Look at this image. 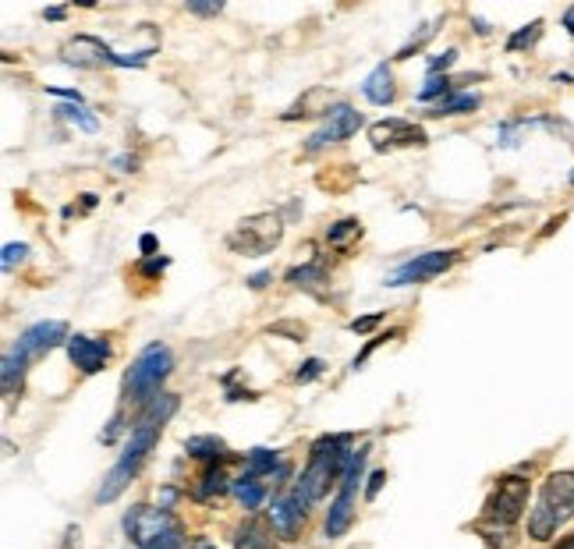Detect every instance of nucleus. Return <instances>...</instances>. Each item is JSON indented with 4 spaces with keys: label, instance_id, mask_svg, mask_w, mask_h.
<instances>
[{
    "label": "nucleus",
    "instance_id": "42",
    "mask_svg": "<svg viewBox=\"0 0 574 549\" xmlns=\"http://www.w3.org/2000/svg\"><path fill=\"white\" fill-rule=\"evenodd\" d=\"M167 266V260H150L146 266H142V270H146V273H160V270H164Z\"/></svg>",
    "mask_w": 574,
    "mask_h": 549
},
{
    "label": "nucleus",
    "instance_id": "4",
    "mask_svg": "<svg viewBox=\"0 0 574 549\" xmlns=\"http://www.w3.org/2000/svg\"><path fill=\"white\" fill-rule=\"evenodd\" d=\"M160 444V426H150V423H135L132 426V436H129V444H124L121 457H117V465L106 471V479L96 492V504H114L124 489H129V482L139 475V468L146 465V457L150 450Z\"/></svg>",
    "mask_w": 574,
    "mask_h": 549
},
{
    "label": "nucleus",
    "instance_id": "9",
    "mask_svg": "<svg viewBox=\"0 0 574 549\" xmlns=\"http://www.w3.org/2000/svg\"><path fill=\"white\" fill-rule=\"evenodd\" d=\"M61 340H68V323H61V319H43V323H32L29 329H22L11 352L29 365L35 358H43L47 352H53V347H58Z\"/></svg>",
    "mask_w": 574,
    "mask_h": 549
},
{
    "label": "nucleus",
    "instance_id": "16",
    "mask_svg": "<svg viewBox=\"0 0 574 549\" xmlns=\"http://www.w3.org/2000/svg\"><path fill=\"white\" fill-rule=\"evenodd\" d=\"M334 106H337V103H334V96H330V89L312 85L309 93H305L291 110H287L284 121H298V118H327Z\"/></svg>",
    "mask_w": 574,
    "mask_h": 549
},
{
    "label": "nucleus",
    "instance_id": "37",
    "mask_svg": "<svg viewBox=\"0 0 574 549\" xmlns=\"http://www.w3.org/2000/svg\"><path fill=\"white\" fill-rule=\"evenodd\" d=\"M433 32H437L433 26H422V32L416 35V40H411V43H408V47H404V50L398 53V61H404V58H408V53H411V50H419V47H422V43L429 40V35H433Z\"/></svg>",
    "mask_w": 574,
    "mask_h": 549
},
{
    "label": "nucleus",
    "instance_id": "3",
    "mask_svg": "<svg viewBox=\"0 0 574 549\" xmlns=\"http://www.w3.org/2000/svg\"><path fill=\"white\" fill-rule=\"evenodd\" d=\"M124 532L139 549H188L185 528L167 507H132L124 515Z\"/></svg>",
    "mask_w": 574,
    "mask_h": 549
},
{
    "label": "nucleus",
    "instance_id": "41",
    "mask_svg": "<svg viewBox=\"0 0 574 549\" xmlns=\"http://www.w3.org/2000/svg\"><path fill=\"white\" fill-rule=\"evenodd\" d=\"M192 549H217V546H213L206 536H195V539H192Z\"/></svg>",
    "mask_w": 574,
    "mask_h": 549
},
{
    "label": "nucleus",
    "instance_id": "43",
    "mask_svg": "<svg viewBox=\"0 0 574 549\" xmlns=\"http://www.w3.org/2000/svg\"><path fill=\"white\" fill-rule=\"evenodd\" d=\"M564 29H567V32L574 35V4H571V8L564 11Z\"/></svg>",
    "mask_w": 574,
    "mask_h": 549
},
{
    "label": "nucleus",
    "instance_id": "11",
    "mask_svg": "<svg viewBox=\"0 0 574 549\" xmlns=\"http://www.w3.org/2000/svg\"><path fill=\"white\" fill-rule=\"evenodd\" d=\"M369 142L376 153L383 150H401V145H426L429 135L416 121H404V118H387V121H376L369 128Z\"/></svg>",
    "mask_w": 574,
    "mask_h": 549
},
{
    "label": "nucleus",
    "instance_id": "39",
    "mask_svg": "<svg viewBox=\"0 0 574 549\" xmlns=\"http://www.w3.org/2000/svg\"><path fill=\"white\" fill-rule=\"evenodd\" d=\"M270 281H274V273H270V270H263V273H253V277H248L245 284L253 287V291H263L266 284H270Z\"/></svg>",
    "mask_w": 574,
    "mask_h": 549
},
{
    "label": "nucleus",
    "instance_id": "30",
    "mask_svg": "<svg viewBox=\"0 0 574 549\" xmlns=\"http://www.w3.org/2000/svg\"><path fill=\"white\" fill-rule=\"evenodd\" d=\"M540 35H543V22H540V18H535L532 26H525L522 32H514V35H511V40H508V50H525V47H532L535 40H540Z\"/></svg>",
    "mask_w": 574,
    "mask_h": 549
},
{
    "label": "nucleus",
    "instance_id": "22",
    "mask_svg": "<svg viewBox=\"0 0 574 549\" xmlns=\"http://www.w3.org/2000/svg\"><path fill=\"white\" fill-rule=\"evenodd\" d=\"M230 489H235V497L245 504V510H256V507L266 500V482L256 479V475H238L235 486H230Z\"/></svg>",
    "mask_w": 574,
    "mask_h": 549
},
{
    "label": "nucleus",
    "instance_id": "23",
    "mask_svg": "<svg viewBox=\"0 0 574 549\" xmlns=\"http://www.w3.org/2000/svg\"><path fill=\"white\" fill-rule=\"evenodd\" d=\"M177 411V397L174 394H160V397H153L146 408H142V415H139V423H150V426H160L164 429V423L167 418Z\"/></svg>",
    "mask_w": 574,
    "mask_h": 549
},
{
    "label": "nucleus",
    "instance_id": "15",
    "mask_svg": "<svg viewBox=\"0 0 574 549\" xmlns=\"http://www.w3.org/2000/svg\"><path fill=\"white\" fill-rule=\"evenodd\" d=\"M270 525H274V532H277L284 542H295V539L301 536L305 515L291 504V497H287V492H280V497L270 504Z\"/></svg>",
    "mask_w": 574,
    "mask_h": 549
},
{
    "label": "nucleus",
    "instance_id": "33",
    "mask_svg": "<svg viewBox=\"0 0 574 549\" xmlns=\"http://www.w3.org/2000/svg\"><path fill=\"white\" fill-rule=\"evenodd\" d=\"M270 334H274V337H295V340H305V326H301V323H274Z\"/></svg>",
    "mask_w": 574,
    "mask_h": 549
},
{
    "label": "nucleus",
    "instance_id": "47",
    "mask_svg": "<svg viewBox=\"0 0 574 549\" xmlns=\"http://www.w3.org/2000/svg\"><path fill=\"white\" fill-rule=\"evenodd\" d=\"M571 181H574V174H571Z\"/></svg>",
    "mask_w": 574,
    "mask_h": 549
},
{
    "label": "nucleus",
    "instance_id": "29",
    "mask_svg": "<svg viewBox=\"0 0 574 549\" xmlns=\"http://www.w3.org/2000/svg\"><path fill=\"white\" fill-rule=\"evenodd\" d=\"M451 89H454V85H451V79H447V75H429L426 85H422V93H419V100H422V103L437 100V96L443 100V96H451Z\"/></svg>",
    "mask_w": 574,
    "mask_h": 549
},
{
    "label": "nucleus",
    "instance_id": "40",
    "mask_svg": "<svg viewBox=\"0 0 574 549\" xmlns=\"http://www.w3.org/2000/svg\"><path fill=\"white\" fill-rule=\"evenodd\" d=\"M383 482H387V471H372V475H369V489H366V497L372 500L376 492H380V486H383Z\"/></svg>",
    "mask_w": 574,
    "mask_h": 549
},
{
    "label": "nucleus",
    "instance_id": "10",
    "mask_svg": "<svg viewBox=\"0 0 574 549\" xmlns=\"http://www.w3.org/2000/svg\"><path fill=\"white\" fill-rule=\"evenodd\" d=\"M458 260V252H426V255H416V260L401 263L398 270L390 273L387 284L390 287H404V284H422V281H433L440 277L443 270H451Z\"/></svg>",
    "mask_w": 574,
    "mask_h": 549
},
{
    "label": "nucleus",
    "instance_id": "27",
    "mask_svg": "<svg viewBox=\"0 0 574 549\" xmlns=\"http://www.w3.org/2000/svg\"><path fill=\"white\" fill-rule=\"evenodd\" d=\"M58 114H61V118H68L71 124H79L82 132H96V128H100V121L93 118V110H85L82 103H68V106H61V110H58Z\"/></svg>",
    "mask_w": 574,
    "mask_h": 549
},
{
    "label": "nucleus",
    "instance_id": "17",
    "mask_svg": "<svg viewBox=\"0 0 574 549\" xmlns=\"http://www.w3.org/2000/svg\"><path fill=\"white\" fill-rule=\"evenodd\" d=\"M227 461H230V457H224V461H213V465L199 475V482H195V489H192V497H195V500L224 497V492H227L230 486H235V482L227 479V468H224Z\"/></svg>",
    "mask_w": 574,
    "mask_h": 549
},
{
    "label": "nucleus",
    "instance_id": "46",
    "mask_svg": "<svg viewBox=\"0 0 574 549\" xmlns=\"http://www.w3.org/2000/svg\"><path fill=\"white\" fill-rule=\"evenodd\" d=\"M557 549H574V536H567V539H564V542H561Z\"/></svg>",
    "mask_w": 574,
    "mask_h": 549
},
{
    "label": "nucleus",
    "instance_id": "26",
    "mask_svg": "<svg viewBox=\"0 0 574 549\" xmlns=\"http://www.w3.org/2000/svg\"><path fill=\"white\" fill-rule=\"evenodd\" d=\"M22 373H25V362L18 358L14 352L4 355V373H0V379H4V394L11 397L18 387H22Z\"/></svg>",
    "mask_w": 574,
    "mask_h": 549
},
{
    "label": "nucleus",
    "instance_id": "31",
    "mask_svg": "<svg viewBox=\"0 0 574 549\" xmlns=\"http://www.w3.org/2000/svg\"><path fill=\"white\" fill-rule=\"evenodd\" d=\"M156 50H139V53H114L111 64H121V68H142Z\"/></svg>",
    "mask_w": 574,
    "mask_h": 549
},
{
    "label": "nucleus",
    "instance_id": "32",
    "mask_svg": "<svg viewBox=\"0 0 574 549\" xmlns=\"http://www.w3.org/2000/svg\"><path fill=\"white\" fill-rule=\"evenodd\" d=\"M316 376H322V362H319V358H309V362H301V365H298L295 383H312Z\"/></svg>",
    "mask_w": 574,
    "mask_h": 549
},
{
    "label": "nucleus",
    "instance_id": "5",
    "mask_svg": "<svg viewBox=\"0 0 574 549\" xmlns=\"http://www.w3.org/2000/svg\"><path fill=\"white\" fill-rule=\"evenodd\" d=\"M174 369V355L164 344L142 347L139 358L132 362L129 376H124V397L135 400V405L146 408L153 397H160V383H164Z\"/></svg>",
    "mask_w": 574,
    "mask_h": 549
},
{
    "label": "nucleus",
    "instance_id": "28",
    "mask_svg": "<svg viewBox=\"0 0 574 549\" xmlns=\"http://www.w3.org/2000/svg\"><path fill=\"white\" fill-rule=\"evenodd\" d=\"M362 234V224H358V220H340V224H334L330 231H327V242L334 245V248H345L351 237H358Z\"/></svg>",
    "mask_w": 574,
    "mask_h": 549
},
{
    "label": "nucleus",
    "instance_id": "6",
    "mask_svg": "<svg viewBox=\"0 0 574 549\" xmlns=\"http://www.w3.org/2000/svg\"><path fill=\"white\" fill-rule=\"evenodd\" d=\"M284 237V220L277 213H256L245 216L242 224L227 234V245L238 255H266L280 245Z\"/></svg>",
    "mask_w": 574,
    "mask_h": 549
},
{
    "label": "nucleus",
    "instance_id": "25",
    "mask_svg": "<svg viewBox=\"0 0 574 549\" xmlns=\"http://www.w3.org/2000/svg\"><path fill=\"white\" fill-rule=\"evenodd\" d=\"M280 471V454L277 450H253L245 457V475H256V479H266V475Z\"/></svg>",
    "mask_w": 574,
    "mask_h": 549
},
{
    "label": "nucleus",
    "instance_id": "35",
    "mask_svg": "<svg viewBox=\"0 0 574 549\" xmlns=\"http://www.w3.org/2000/svg\"><path fill=\"white\" fill-rule=\"evenodd\" d=\"M458 61V50H447V53H440V58H433L429 61V75H440V71H447Z\"/></svg>",
    "mask_w": 574,
    "mask_h": 549
},
{
    "label": "nucleus",
    "instance_id": "12",
    "mask_svg": "<svg viewBox=\"0 0 574 549\" xmlns=\"http://www.w3.org/2000/svg\"><path fill=\"white\" fill-rule=\"evenodd\" d=\"M358 128H362V114H358V110L348 106V103H337L327 114V124H322L319 132L305 142V153H319V150H327V145H334L340 139H351Z\"/></svg>",
    "mask_w": 574,
    "mask_h": 549
},
{
    "label": "nucleus",
    "instance_id": "13",
    "mask_svg": "<svg viewBox=\"0 0 574 549\" xmlns=\"http://www.w3.org/2000/svg\"><path fill=\"white\" fill-rule=\"evenodd\" d=\"M68 358L79 373L96 376L106 365V358H111V344L96 340V337H85V334H75V337H68Z\"/></svg>",
    "mask_w": 574,
    "mask_h": 549
},
{
    "label": "nucleus",
    "instance_id": "14",
    "mask_svg": "<svg viewBox=\"0 0 574 549\" xmlns=\"http://www.w3.org/2000/svg\"><path fill=\"white\" fill-rule=\"evenodd\" d=\"M61 58L64 64L71 68H103V64H111L114 58V50H106L96 35H71V40L61 47Z\"/></svg>",
    "mask_w": 574,
    "mask_h": 549
},
{
    "label": "nucleus",
    "instance_id": "18",
    "mask_svg": "<svg viewBox=\"0 0 574 549\" xmlns=\"http://www.w3.org/2000/svg\"><path fill=\"white\" fill-rule=\"evenodd\" d=\"M362 96L376 106H387L393 103V96H398V89H393V71L387 64H376L369 71V79L362 82Z\"/></svg>",
    "mask_w": 574,
    "mask_h": 549
},
{
    "label": "nucleus",
    "instance_id": "34",
    "mask_svg": "<svg viewBox=\"0 0 574 549\" xmlns=\"http://www.w3.org/2000/svg\"><path fill=\"white\" fill-rule=\"evenodd\" d=\"M25 255H29V245H4V260L0 263H4V270H11L14 263H22Z\"/></svg>",
    "mask_w": 574,
    "mask_h": 549
},
{
    "label": "nucleus",
    "instance_id": "38",
    "mask_svg": "<svg viewBox=\"0 0 574 549\" xmlns=\"http://www.w3.org/2000/svg\"><path fill=\"white\" fill-rule=\"evenodd\" d=\"M192 14H203V18H209V14H221L224 11V4H199V0H188L185 4Z\"/></svg>",
    "mask_w": 574,
    "mask_h": 549
},
{
    "label": "nucleus",
    "instance_id": "19",
    "mask_svg": "<svg viewBox=\"0 0 574 549\" xmlns=\"http://www.w3.org/2000/svg\"><path fill=\"white\" fill-rule=\"evenodd\" d=\"M274 525H266L263 518H248L238 525L235 549H274Z\"/></svg>",
    "mask_w": 574,
    "mask_h": 549
},
{
    "label": "nucleus",
    "instance_id": "36",
    "mask_svg": "<svg viewBox=\"0 0 574 549\" xmlns=\"http://www.w3.org/2000/svg\"><path fill=\"white\" fill-rule=\"evenodd\" d=\"M376 323H383V313H372V316H362V319H351L348 326H351V334H369V329H372Z\"/></svg>",
    "mask_w": 574,
    "mask_h": 549
},
{
    "label": "nucleus",
    "instance_id": "45",
    "mask_svg": "<svg viewBox=\"0 0 574 549\" xmlns=\"http://www.w3.org/2000/svg\"><path fill=\"white\" fill-rule=\"evenodd\" d=\"M47 18H50V22H61V18H64V8H50V11H43Z\"/></svg>",
    "mask_w": 574,
    "mask_h": 549
},
{
    "label": "nucleus",
    "instance_id": "44",
    "mask_svg": "<svg viewBox=\"0 0 574 549\" xmlns=\"http://www.w3.org/2000/svg\"><path fill=\"white\" fill-rule=\"evenodd\" d=\"M139 245H142V252H153V248H156V237H153V234H146V237H142Z\"/></svg>",
    "mask_w": 574,
    "mask_h": 549
},
{
    "label": "nucleus",
    "instance_id": "21",
    "mask_svg": "<svg viewBox=\"0 0 574 549\" xmlns=\"http://www.w3.org/2000/svg\"><path fill=\"white\" fill-rule=\"evenodd\" d=\"M287 284H295V287H305V291H316V295H319V287L327 284V270H322L319 263L291 266V270H287Z\"/></svg>",
    "mask_w": 574,
    "mask_h": 549
},
{
    "label": "nucleus",
    "instance_id": "24",
    "mask_svg": "<svg viewBox=\"0 0 574 549\" xmlns=\"http://www.w3.org/2000/svg\"><path fill=\"white\" fill-rule=\"evenodd\" d=\"M482 100L475 93H451V96H443L429 114L433 118H451V114H472V110L479 106Z\"/></svg>",
    "mask_w": 574,
    "mask_h": 549
},
{
    "label": "nucleus",
    "instance_id": "2",
    "mask_svg": "<svg viewBox=\"0 0 574 549\" xmlns=\"http://www.w3.org/2000/svg\"><path fill=\"white\" fill-rule=\"evenodd\" d=\"M571 515H574V471H553L543 482L540 500L529 510V536L535 542H550Z\"/></svg>",
    "mask_w": 574,
    "mask_h": 549
},
{
    "label": "nucleus",
    "instance_id": "7",
    "mask_svg": "<svg viewBox=\"0 0 574 549\" xmlns=\"http://www.w3.org/2000/svg\"><path fill=\"white\" fill-rule=\"evenodd\" d=\"M366 454H369V447H362V450L351 454L345 479H340V489H337V497H334V504H330V510H327V525H322V532H327V539H340V536H345L348 528H351V521H355V489H358V482H362Z\"/></svg>",
    "mask_w": 574,
    "mask_h": 549
},
{
    "label": "nucleus",
    "instance_id": "20",
    "mask_svg": "<svg viewBox=\"0 0 574 549\" xmlns=\"http://www.w3.org/2000/svg\"><path fill=\"white\" fill-rule=\"evenodd\" d=\"M185 450L192 457H199V461H224L227 457L224 439H217V436H192V439H185Z\"/></svg>",
    "mask_w": 574,
    "mask_h": 549
},
{
    "label": "nucleus",
    "instance_id": "1",
    "mask_svg": "<svg viewBox=\"0 0 574 549\" xmlns=\"http://www.w3.org/2000/svg\"><path fill=\"white\" fill-rule=\"evenodd\" d=\"M348 444H351V436H322V439H316V444H312L309 465H305L295 489L287 492L301 515H309L312 504H319L322 497H327L334 479H345L348 461H351V454H355V450H348Z\"/></svg>",
    "mask_w": 574,
    "mask_h": 549
},
{
    "label": "nucleus",
    "instance_id": "8",
    "mask_svg": "<svg viewBox=\"0 0 574 549\" xmlns=\"http://www.w3.org/2000/svg\"><path fill=\"white\" fill-rule=\"evenodd\" d=\"M529 492H532L529 479H522V475H504V479L496 482L490 504H486V518L500 528H511L517 518L525 515Z\"/></svg>",
    "mask_w": 574,
    "mask_h": 549
}]
</instances>
